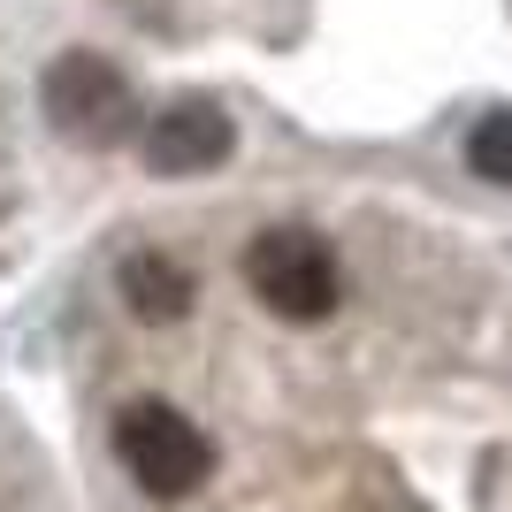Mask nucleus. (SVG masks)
Returning <instances> with one entry per match:
<instances>
[{"label": "nucleus", "instance_id": "f257e3e1", "mask_svg": "<svg viewBox=\"0 0 512 512\" xmlns=\"http://www.w3.org/2000/svg\"><path fill=\"white\" fill-rule=\"evenodd\" d=\"M245 283L276 321H329L344 306V268L329 253V237L306 222H276L245 245Z\"/></svg>", "mask_w": 512, "mask_h": 512}, {"label": "nucleus", "instance_id": "f03ea898", "mask_svg": "<svg viewBox=\"0 0 512 512\" xmlns=\"http://www.w3.org/2000/svg\"><path fill=\"white\" fill-rule=\"evenodd\" d=\"M115 459H123V474H130L146 497H161V505L192 497L199 482L214 474L207 428L184 421V413L161 406V398H138V406L115 413Z\"/></svg>", "mask_w": 512, "mask_h": 512}, {"label": "nucleus", "instance_id": "7ed1b4c3", "mask_svg": "<svg viewBox=\"0 0 512 512\" xmlns=\"http://www.w3.org/2000/svg\"><path fill=\"white\" fill-rule=\"evenodd\" d=\"M46 115H54V130H62L69 146H123L130 130H138V100H130V77L115 62H100V54H62V62L46 69Z\"/></svg>", "mask_w": 512, "mask_h": 512}, {"label": "nucleus", "instance_id": "20e7f679", "mask_svg": "<svg viewBox=\"0 0 512 512\" xmlns=\"http://www.w3.org/2000/svg\"><path fill=\"white\" fill-rule=\"evenodd\" d=\"M230 146H237V130L214 100H176L146 123V169L153 176H207L230 161Z\"/></svg>", "mask_w": 512, "mask_h": 512}, {"label": "nucleus", "instance_id": "39448f33", "mask_svg": "<svg viewBox=\"0 0 512 512\" xmlns=\"http://www.w3.org/2000/svg\"><path fill=\"white\" fill-rule=\"evenodd\" d=\"M192 299H199V283L176 253H130L123 260V306L138 321H184Z\"/></svg>", "mask_w": 512, "mask_h": 512}, {"label": "nucleus", "instance_id": "423d86ee", "mask_svg": "<svg viewBox=\"0 0 512 512\" xmlns=\"http://www.w3.org/2000/svg\"><path fill=\"white\" fill-rule=\"evenodd\" d=\"M467 161H474V176H490V184H505V192H512V107H497V115L474 123Z\"/></svg>", "mask_w": 512, "mask_h": 512}]
</instances>
